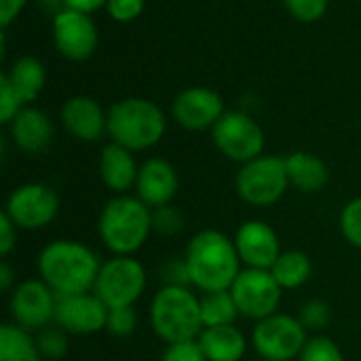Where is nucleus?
<instances>
[{
  "instance_id": "obj_1",
  "label": "nucleus",
  "mask_w": 361,
  "mask_h": 361,
  "mask_svg": "<svg viewBox=\"0 0 361 361\" xmlns=\"http://www.w3.org/2000/svg\"><path fill=\"white\" fill-rule=\"evenodd\" d=\"M99 269V256L74 239H55L38 254V277L57 296L93 292Z\"/></svg>"
},
{
  "instance_id": "obj_2",
  "label": "nucleus",
  "mask_w": 361,
  "mask_h": 361,
  "mask_svg": "<svg viewBox=\"0 0 361 361\" xmlns=\"http://www.w3.org/2000/svg\"><path fill=\"white\" fill-rule=\"evenodd\" d=\"M190 283L199 292L231 290L233 281L243 271L235 241L216 228L199 231L184 254Z\"/></svg>"
},
{
  "instance_id": "obj_3",
  "label": "nucleus",
  "mask_w": 361,
  "mask_h": 361,
  "mask_svg": "<svg viewBox=\"0 0 361 361\" xmlns=\"http://www.w3.org/2000/svg\"><path fill=\"white\" fill-rule=\"evenodd\" d=\"M97 233L114 256H133L154 233L152 209L135 195H116L104 205Z\"/></svg>"
},
{
  "instance_id": "obj_4",
  "label": "nucleus",
  "mask_w": 361,
  "mask_h": 361,
  "mask_svg": "<svg viewBox=\"0 0 361 361\" xmlns=\"http://www.w3.org/2000/svg\"><path fill=\"white\" fill-rule=\"evenodd\" d=\"M165 112L146 97H125L108 110L110 140L131 152L157 146L165 135Z\"/></svg>"
},
{
  "instance_id": "obj_5",
  "label": "nucleus",
  "mask_w": 361,
  "mask_h": 361,
  "mask_svg": "<svg viewBox=\"0 0 361 361\" xmlns=\"http://www.w3.org/2000/svg\"><path fill=\"white\" fill-rule=\"evenodd\" d=\"M150 326L165 343L197 341L203 330L201 298L190 288L163 286L150 302Z\"/></svg>"
},
{
  "instance_id": "obj_6",
  "label": "nucleus",
  "mask_w": 361,
  "mask_h": 361,
  "mask_svg": "<svg viewBox=\"0 0 361 361\" xmlns=\"http://www.w3.org/2000/svg\"><path fill=\"white\" fill-rule=\"evenodd\" d=\"M237 195L254 207L275 205L290 188L286 157L260 154L239 167L235 178Z\"/></svg>"
},
{
  "instance_id": "obj_7",
  "label": "nucleus",
  "mask_w": 361,
  "mask_h": 361,
  "mask_svg": "<svg viewBox=\"0 0 361 361\" xmlns=\"http://www.w3.org/2000/svg\"><path fill=\"white\" fill-rule=\"evenodd\" d=\"M148 283L144 264L133 256H112L102 262L93 294L108 307H135Z\"/></svg>"
},
{
  "instance_id": "obj_8",
  "label": "nucleus",
  "mask_w": 361,
  "mask_h": 361,
  "mask_svg": "<svg viewBox=\"0 0 361 361\" xmlns=\"http://www.w3.org/2000/svg\"><path fill=\"white\" fill-rule=\"evenodd\" d=\"M309 341L307 328L296 315L275 313L256 322L252 332V345L260 360L292 361L298 360Z\"/></svg>"
},
{
  "instance_id": "obj_9",
  "label": "nucleus",
  "mask_w": 361,
  "mask_h": 361,
  "mask_svg": "<svg viewBox=\"0 0 361 361\" xmlns=\"http://www.w3.org/2000/svg\"><path fill=\"white\" fill-rule=\"evenodd\" d=\"M283 288L264 269H243L231 286L239 315L252 322L267 319L279 313Z\"/></svg>"
},
{
  "instance_id": "obj_10",
  "label": "nucleus",
  "mask_w": 361,
  "mask_h": 361,
  "mask_svg": "<svg viewBox=\"0 0 361 361\" xmlns=\"http://www.w3.org/2000/svg\"><path fill=\"white\" fill-rule=\"evenodd\" d=\"M212 140L220 154L241 165L258 159L264 150V131L245 112H224L212 129Z\"/></svg>"
},
{
  "instance_id": "obj_11",
  "label": "nucleus",
  "mask_w": 361,
  "mask_h": 361,
  "mask_svg": "<svg viewBox=\"0 0 361 361\" xmlns=\"http://www.w3.org/2000/svg\"><path fill=\"white\" fill-rule=\"evenodd\" d=\"M4 212L21 231H40L49 226L59 214L57 192L40 182H30L17 186L6 203Z\"/></svg>"
},
{
  "instance_id": "obj_12",
  "label": "nucleus",
  "mask_w": 361,
  "mask_h": 361,
  "mask_svg": "<svg viewBox=\"0 0 361 361\" xmlns=\"http://www.w3.org/2000/svg\"><path fill=\"white\" fill-rule=\"evenodd\" d=\"M55 305H57V294L40 277L25 279L17 283L15 290L11 292L8 313L13 324L36 334L53 324Z\"/></svg>"
},
{
  "instance_id": "obj_13",
  "label": "nucleus",
  "mask_w": 361,
  "mask_h": 361,
  "mask_svg": "<svg viewBox=\"0 0 361 361\" xmlns=\"http://www.w3.org/2000/svg\"><path fill=\"white\" fill-rule=\"evenodd\" d=\"M97 27L91 15L63 8L53 19V42L55 49L72 61H85L97 49Z\"/></svg>"
},
{
  "instance_id": "obj_14",
  "label": "nucleus",
  "mask_w": 361,
  "mask_h": 361,
  "mask_svg": "<svg viewBox=\"0 0 361 361\" xmlns=\"http://www.w3.org/2000/svg\"><path fill=\"white\" fill-rule=\"evenodd\" d=\"M106 319H108V307L93 292L57 296L53 324H57L70 336L97 334L106 330Z\"/></svg>"
},
{
  "instance_id": "obj_15",
  "label": "nucleus",
  "mask_w": 361,
  "mask_h": 361,
  "mask_svg": "<svg viewBox=\"0 0 361 361\" xmlns=\"http://www.w3.org/2000/svg\"><path fill=\"white\" fill-rule=\"evenodd\" d=\"M233 241H235L237 254L241 258V264L245 269L271 271V267L275 264V260L283 252L279 235L264 220H247V222H243L237 228Z\"/></svg>"
},
{
  "instance_id": "obj_16",
  "label": "nucleus",
  "mask_w": 361,
  "mask_h": 361,
  "mask_svg": "<svg viewBox=\"0 0 361 361\" xmlns=\"http://www.w3.org/2000/svg\"><path fill=\"white\" fill-rule=\"evenodd\" d=\"M173 121L188 131L214 129V125L224 116V102L220 93L205 87H190L178 93L171 106Z\"/></svg>"
},
{
  "instance_id": "obj_17",
  "label": "nucleus",
  "mask_w": 361,
  "mask_h": 361,
  "mask_svg": "<svg viewBox=\"0 0 361 361\" xmlns=\"http://www.w3.org/2000/svg\"><path fill=\"white\" fill-rule=\"evenodd\" d=\"M178 186L180 180L176 167L161 157H152L140 165L135 197L142 199L150 209H157L173 201V197L178 195Z\"/></svg>"
},
{
  "instance_id": "obj_18",
  "label": "nucleus",
  "mask_w": 361,
  "mask_h": 361,
  "mask_svg": "<svg viewBox=\"0 0 361 361\" xmlns=\"http://www.w3.org/2000/svg\"><path fill=\"white\" fill-rule=\"evenodd\" d=\"M59 116L63 129L80 142H97L108 133V112L93 97H70L61 106Z\"/></svg>"
},
{
  "instance_id": "obj_19",
  "label": "nucleus",
  "mask_w": 361,
  "mask_h": 361,
  "mask_svg": "<svg viewBox=\"0 0 361 361\" xmlns=\"http://www.w3.org/2000/svg\"><path fill=\"white\" fill-rule=\"evenodd\" d=\"M8 127L13 144L25 154L44 152L55 135V127L49 114L34 106H23L19 114L8 123Z\"/></svg>"
},
{
  "instance_id": "obj_20",
  "label": "nucleus",
  "mask_w": 361,
  "mask_h": 361,
  "mask_svg": "<svg viewBox=\"0 0 361 361\" xmlns=\"http://www.w3.org/2000/svg\"><path fill=\"white\" fill-rule=\"evenodd\" d=\"M137 173H140V165L135 163V157L131 150L114 142L102 148L99 178L110 190H114L116 195H127L131 188H135Z\"/></svg>"
},
{
  "instance_id": "obj_21",
  "label": "nucleus",
  "mask_w": 361,
  "mask_h": 361,
  "mask_svg": "<svg viewBox=\"0 0 361 361\" xmlns=\"http://www.w3.org/2000/svg\"><path fill=\"white\" fill-rule=\"evenodd\" d=\"M286 169L290 178V186L305 192V195H315L326 188L330 180V169L326 161L313 152L296 150L286 157Z\"/></svg>"
},
{
  "instance_id": "obj_22",
  "label": "nucleus",
  "mask_w": 361,
  "mask_h": 361,
  "mask_svg": "<svg viewBox=\"0 0 361 361\" xmlns=\"http://www.w3.org/2000/svg\"><path fill=\"white\" fill-rule=\"evenodd\" d=\"M197 341L207 361H241L247 351V341L235 324L203 328Z\"/></svg>"
},
{
  "instance_id": "obj_23",
  "label": "nucleus",
  "mask_w": 361,
  "mask_h": 361,
  "mask_svg": "<svg viewBox=\"0 0 361 361\" xmlns=\"http://www.w3.org/2000/svg\"><path fill=\"white\" fill-rule=\"evenodd\" d=\"M4 76L8 78L11 87L15 89V93L19 95L23 104L34 102L40 95L44 80H47L44 66L36 57H30V55L15 59L8 72H4Z\"/></svg>"
},
{
  "instance_id": "obj_24",
  "label": "nucleus",
  "mask_w": 361,
  "mask_h": 361,
  "mask_svg": "<svg viewBox=\"0 0 361 361\" xmlns=\"http://www.w3.org/2000/svg\"><path fill=\"white\" fill-rule=\"evenodd\" d=\"M0 361H42L36 334L17 326L2 324L0 328Z\"/></svg>"
},
{
  "instance_id": "obj_25",
  "label": "nucleus",
  "mask_w": 361,
  "mask_h": 361,
  "mask_svg": "<svg viewBox=\"0 0 361 361\" xmlns=\"http://www.w3.org/2000/svg\"><path fill=\"white\" fill-rule=\"evenodd\" d=\"M313 273L311 258L300 250H288L281 252L275 264L271 267V275L277 279V283L283 290H298L302 288Z\"/></svg>"
},
{
  "instance_id": "obj_26",
  "label": "nucleus",
  "mask_w": 361,
  "mask_h": 361,
  "mask_svg": "<svg viewBox=\"0 0 361 361\" xmlns=\"http://www.w3.org/2000/svg\"><path fill=\"white\" fill-rule=\"evenodd\" d=\"M201 319L203 328L216 326H231L237 322L239 309L231 294V290H216V292H201Z\"/></svg>"
},
{
  "instance_id": "obj_27",
  "label": "nucleus",
  "mask_w": 361,
  "mask_h": 361,
  "mask_svg": "<svg viewBox=\"0 0 361 361\" xmlns=\"http://www.w3.org/2000/svg\"><path fill=\"white\" fill-rule=\"evenodd\" d=\"M36 343H38V351H40L42 360L59 361L68 355L70 334L66 330H61L57 324H51V326L42 328L40 332H36Z\"/></svg>"
},
{
  "instance_id": "obj_28",
  "label": "nucleus",
  "mask_w": 361,
  "mask_h": 361,
  "mask_svg": "<svg viewBox=\"0 0 361 361\" xmlns=\"http://www.w3.org/2000/svg\"><path fill=\"white\" fill-rule=\"evenodd\" d=\"M296 317L307 328V332H322L332 322V307L322 298H311L305 305H300Z\"/></svg>"
},
{
  "instance_id": "obj_29",
  "label": "nucleus",
  "mask_w": 361,
  "mask_h": 361,
  "mask_svg": "<svg viewBox=\"0 0 361 361\" xmlns=\"http://www.w3.org/2000/svg\"><path fill=\"white\" fill-rule=\"evenodd\" d=\"M186 216L176 205H163L152 209V231L161 237H176L184 231Z\"/></svg>"
},
{
  "instance_id": "obj_30",
  "label": "nucleus",
  "mask_w": 361,
  "mask_h": 361,
  "mask_svg": "<svg viewBox=\"0 0 361 361\" xmlns=\"http://www.w3.org/2000/svg\"><path fill=\"white\" fill-rule=\"evenodd\" d=\"M298 361H345V355L330 336L315 334L307 341Z\"/></svg>"
},
{
  "instance_id": "obj_31",
  "label": "nucleus",
  "mask_w": 361,
  "mask_h": 361,
  "mask_svg": "<svg viewBox=\"0 0 361 361\" xmlns=\"http://www.w3.org/2000/svg\"><path fill=\"white\" fill-rule=\"evenodd\" d=\"M137 328V311L135 307H116L108 309V319H106V332L116 336V338H127L135 332Z\"/></svg>"
},
{
  "instance_id": "obj_32",
  "label": "nucleus",
  "mask_w": 361,
  "mask_h": 361,
  "mask_svg": "<svg viewBox=\"0 0 361 361\" xmlns=\"http://www.w3.org/2000/svg\"><path fill=\"white\" fill-rule=\"evenodd\" d=\"M338 224H341L343 237H345L353 247L361 250V197L349 201V203L343 207Z\"/></svg>"
},
{
  "instance_id": "obj_33",
  "label": "nucleus",
  "mask_w": 361,
  "mask_h": 361,
  "mask_svg": "<svg viewBox=\"0 0 361 361\" xmlns=\"http://www.w3.org/2000/svg\"><path fill=\"white\" fill-rule=\"evenodd\" d=\"M288 13L302 23L319 21L328 11V0H283Z\"/></svg>"
},
{
  "instance_id": "obj_34",
  "label": "nucleus",
  "mask_w": 361,
  "mask_h": 361,
  "mask_svg": "<svg viewBox=\"0 0 361 361\" xmlns=\"http://www.w3.org/2000/svg\"><path fill=\"white\" fill-rule=\"evenodd\" d=\"M159 279L163 286H180V288H192L188 267L184 258H171L165 260L159 269Z\"/></svg>"
},
{
  "instance_id": "obj_35",
  "label": "nucleus",
  "mask_w": 361,
  "mask_h": 361,
  "mask_svg": "<svg viewBox=\"0 0 361 361\" xmlns=\"http://www.w3.org/2000/svg\"><path fill=\"white\" fill-rule=\"evenodd\" d=\"M21 108H23V102L19 99V95L11 87L8 78L2 74L0 76V123L8 125L19 114Z\"/></svg>"
},
{
  "instance_id": "obj_36",
  "label": "nucleus",
  "mask_w": 361,
  "mask_h": 361,
  "mask_svg": "<svg viewBox=\"0 0 361 361\" xmlns=\"http://www.w3.org/2000/svg\"><path fill=\"white\" fill-rule=\"evenodd\" d=\"M161 361H207L199 341H184L171 343L165 347Z\"/></svg>"
},
{
  "instance_id": "obj_37",
  "label": "nucleus",
  "mask_w": 361,
  "mask_h": 361,
  "mask_svg": "<svg viewBox=\"0 0 361 361\" xmlns=\"http://www.w3.org/2000/svg\"><path fill=\"white\" fill-rule=\"evenodd\" d=\"M144 4H146V0H108L106 8L114 21L127 23V21H133L142 15Z\"/></svg>"
},
{
  "instance_id": "obj_38",
  "label": "nucleus",
  "mask_w": 361,
  "mask_h": 361,
  "mask_svg": "<svg viewBox=\"0 0 361 361\" xmlns=\"http://www.w3.org/2000/svg\"><path fill=\"white\" fill-rule=\"evenodd\" d=\"M17 224L8 218V214L0 212V256L8 258L11 252L17 247Z\"/></svg>"
},
{
  "instance_id": "obj_39",
  "label": "nucleus",
  "mask_w": 361,
  "mask_h": 361,
  "mask_svg": "<svg viewBox=\"0 0 361 361\" xmlns=\"http://www.w3.org/2000/svg\"><path fill=\"white\" fill-rule=\"evenodd\" d=\"M27 0H0V25H11L23 11Z\"/></svg>"
},
{
  "instance_id": "obj_40",
  "label": "nucleus",
  "mask_w": 361,
  "mask_h": 361,
  "mask_svg": "<svg viewBox=\"0 0 361 361\" xmlns=\"http://www.w3.org/2000/svg\"><path fill=\"white\" fill-rule=\"evenodd\" d=\"M61 2L66 4V8H74V11H80L87 15L108 4V0H61Z\"/></svg>"
},
{
  "instance_id": "obj_41",
  "label": "nucleus",
  "mask_w": 361,
  "mask_h": 361,
  "mask_svg": "<svg viewBox=\"0 0 361 361\" xmlns=\"http://www.w3.org/2000/svg\"><path fill=\"white\" fill-rule=\"evenodd\" d=\"M15 286H17L15 271H13V267L6 260H2V264H0V290L11 294L15 290Z\"/></svg>"
},
{
  "instance_id": "obj_42",
  "label": "nucleus",
  "mask_w": 361,
  "mask_h": 361,
  "mask_svg": "<svg viewBox=\"0 0 361 361\" xmlns=\"http://www.w3.org/2000/svg\"><path fill=\"white\" fill-rule=\"evenodd\" d=\"M42 2H55V0H42Z\"/></svg>"
},
{
  "instance_id": "obj_43",
  "label": "nucleus",
  "mask_w": 361,
  "mask_h": 361,
  "mask_svg": "<svg viewBox=\"0 0 361 361\" xmlns=\"http://www.w3.org/2000/svg\"><path fill=\"white\" fill-rule=\"evenodd\" d=\"M258 361H271V360H258Z\"/></svg>"
}]
</instances>
